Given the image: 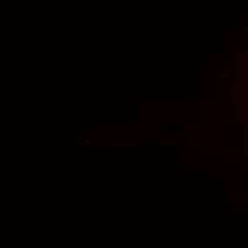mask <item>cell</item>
<instances>
[{
  "mask_svg": "<svg viewBox=\"0 0 248 248\" xmlns=\"http://www.w3.org/2000/svg\"><path fill=\"white\" fill-rule=\"evenodd\" d=\"M208 154H211L208 166H225V149H208Z\"/></svg>",
  "mask_w": 248,
  "mask_h": 248,
  "instance_id": "obj_1",
  "label": "cell"
}]
</instances>
